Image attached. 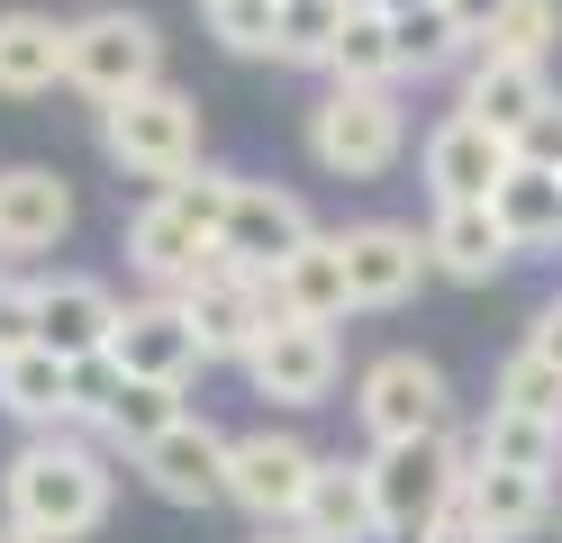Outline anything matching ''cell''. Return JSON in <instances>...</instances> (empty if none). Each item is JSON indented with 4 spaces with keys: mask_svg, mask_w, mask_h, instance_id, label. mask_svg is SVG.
<instances>
[{
    "mask_svg": "<svg viewBox=\"0 0 562 543\" xmlns=\"http://www.w3.org/2000/svg\"><path fill=\"white\" fill-rule=\"evenodd\" d=\"M0 507H10V525L46 534V543H82L110 517V471L74 434H37V444L0 471Z\"/></svg>",
    "mask_w": 562,
    "mask_h": 543,
    "instance_id": "1",
    "label": "cell"
},
{
    "mask_svg": "<svg viewBox=\"0 0 562 543\" xmlns=\"http://www.w3.org/2000/svg\"><path fill=\"white\" fill-rule=\"evenodd\" d=\"M481 444L472 434H400V444H372L363 453V480H372V507H381V543H417L453 498H463Z\"/></svg>",
    "mask_w": 562,
    "mask_h": 543,
    "instance_id": "2",
    "label": "cell"
},
{
    "mask_svg": "<svg viewBox=\"0 0 562 543\" xmlns=\"http://www.w3.org/2000/svg\"><path fill=\"white\" fill-rule=\"evenodd\" d=\"M408 155V109L391 82H336L308 109V163L336 181H381Z\"/></svg>",
    "mask_w": 562,
    "mask_h": 543,
    "instance_id": "3",
    "label": "cell"
},
{
    "mask_svg": "<svg viewBox=\"0 0 562 543\" xmlns=\"http://www.w3.org/2000/svg\"><path fill=\"white\" fill-rule=\"evenodd\" d=\"M100 145H110V163L136 172V181H182L200 163V100L172 91V82H146V91H119L100 100Z\"/></svg>",
    "mask_w": 562,
    "mask_h": 543,
    "instance_id": "4",
    "label": "cell"
},
{
    "mask_svg": "<svg viewBox=\"0 0 562 543\" xmlns=\"http://www.w3.org/2000/svg\"><path fill=\"white\" fill-rule=\"evenodd\" d=\"M64 82L91 91V100H119V91H146L164 82V36L146 10H82L64 27Z\"/></svg>",
    "mask_w": 562,
    "mask_h": 543,
    "instance_id": "5",
    "label": "cell"
},
{
    "mask_svg": "<svg viewBox=\"0 0 562 543\" xmlns=\"http://www.w3.org/2000/svg\"><path fill=\"white\" fill-rule=\"evenodd\" d=\"M172 299H182V317H191V336H200V353H209V362H245V353H255V344L272 336L263 272L227 263V245H218V263H209L200 281H182Z\"/></svg>",
    "mask_w": 562,
    "mask_h": 543,
    "instance_id": "6",
    "label": "cell"
},
{
    "mask_svg": "<svg viewBox=\"0 0 562 543\" xmlns=\"http://www.w3.org/2000/svg\"><path fill=\"white\" fill-rule=\"evenodd\" d=\"M355 417L372 444H400V434H445L453 426V389L427 353H381L355 381Z\"/></svg>",
    "mask_w": 562,
    "mask_h": 543,
    "instance_id": "7",
    "label": "cell"
},
{
    "mask_svg": "<svg viewBox=\"0 0 562 543\" xmlns=\"http://www.w3.org/2000/svg\"><path fill=\"white\" fill-rule=\"evenodd\" d=\"M308 480H318V453L300 434H281V426H255V434L227 444V507H245L255 525H291Z\"/></svg>",
    "mask_w": 562,
    "mask_h": 543,
    "instance_id": "8",
    "label": "cell"
},
{
    "mask_svg": "<svg viewBox=\"0 0 562 543\" xmlns=\"http://www.w3.org/2000/svg\"><path fill=\"white\" fill-rule=\"evenodd\" d=\"M336 372H345L336 326H308V317H272V336L245 353V381H255V398H281V408H327Z\"/></svg>",
    "mask_w": 562,
    "mask_h": 543,
    "instance_id": "9",
    "label": "cell"
},
{
    "mask_svg": "<svg viewBox=\"0 0 562 543\" xmlns=\"http://www.w3.org/2000/svg\"><path fill=\"white\" fill-rule=\"evenodd\" d=\"M427 191H436V208L445 200H490L508 181V163H517V145L499 136V127H481L472 109H453V118H436L427 127Z\"/></svg>",
    "mask_w": 562,
    "mask_h": 543,
    "instance_id": "10",
    "label": "cell"
},
{
    "mask_svg": "<svg viewBox=\"0 0 562 543\" xmlns=\"http://www.w3.org/2000/svg\"><path fill=\"white\" fill-rule=\"evenodd\" d=\"M227 444L236 434H218L209 417H182V426H164L146 453H136V471H146V489L172 498V507H218L227 498Z\"/></svg>",
    "mask_w": 562,
    "mask_h": 543,
    "instance_id": "11",
    "label": "cell"
},
{
    "mask_svg": "<svg viewBox=\"0 0 562 543\" xmlns=\"http://www.w3.org/2000/svg\"><path fill=\"white\" fill-rule=\"evenodd\" d=\"M110 362L127 381H182L191 389V372H200V336H191V317H182V299L172 290H155V299H127V317H119V336H110Z\"/></svg>",
    "mask_w": 562,
    "mask_h": 543,
    "instance_id": "12",
    "label": "cell"
},
{
    "mask_svg": "<svg viewBox=\"0 0 562 543\" xmlns=\"http://www.w3.org/2000/svg\"><path fill=\"white\" fill-rule=\"evenodd\" d=\"M345 272H355V308H400V299H417V281L436 272V253H427L417 227L363 217V227H345Z\"/></svg>",
    "mask_w": 562,
    "mask_h": 543,
    "instance_id": "13",
    "label": "cell"
},
{
    "mask_svg": "<svg viewBox=\"0 0 562 543\" xmlns=\"http://www.w3.org/2000/svg\"><path fill=\"white\" fill-rule=\"evenodd\" d=\"M318 236L308 227V200L300 191H272V181H236V208H227V263H245V272H281L291 253Z\"/></svg>",
    "mask_w": 562,
    "mask_h": 543,
    "instance_id": "14",
    "label": "cell"
},
{
    "mask_svg": "<svg viewBox=\"0 0 562 543\" xmlns=\"http://www.w3.org/2000/svg\"><path fill=\"white\" fill-rule=\"evenodd\" d=\"M119 290L110 281H91V272H55L37 281V344H55L64 362H82V353H110L119 336Z\"/></svg>",
    "mask_w": 562,
    "mask_h": 543,
    "instance_id": "15",
    "label": "cell"
},
{
    "mask_svg": "<svg viewBox=\"0 0 562 543\" xmlns=\"http://www.w3.org/2000/svg\"><path fill=\"white\" fill-rule=\"evenodd\" d=\"M263 299L272 317H308V326H336L355 308V272H345V236H308L281 272H263Z\"/></svg>",
    "mask_w": 562,
    "mask_h": 543,
    "instance_id": "16",
    "label": "cell"
},
{
    "mask_svg": "<svg viewBox=\"0 0 562 543\" xmlns=\"http://www.w3.org/2000/svg\"><path fill=\"white\" fill-rule=\"evenodd\" d=\"M127 263H136V281L182 290V281H200L209 263H218V236H200L172 200H146V208L127 217Z\"/></svg>",
    "mask_w": 562,
    "mask_h": 543,
    "instance_id": "17",
    "label": "cell"
},
{
    "mask_svg": "<svg viewBox=\"0 0 562 543\" xmlns=\"http://www.w3.org/2000/svg\"><path fill=\"white\" fill-rule=\"evenodd\" d=\"M64 236H74V191H64V172L10 163L0 172V253H46Z\"/></svg>",
    "mask_w": 562,
    "mask_h": 543,
    "instance_id": "18",
    "label": "cell"
},
{
    "mask_svg": "<svg viewBox=\"0 0 562 543\" xmlns=\"http://www.w3.org/2000/svg\"><path fill=\"white\" fill-rule=\"evenodd\" d=\"M308 543H381V507H372V480H363V462H345V453H318V480H308L300 498V517H291Z\"/></svg>",
    "mask_w": 562,
    "mask_h": 543,
    "instance_id": "19",
    "label": "cell"
},
{
    "mask_svg": "<svg viewBox=\"0 0 562 543\" xmlns=\"http://www.w3.org/2000/svg\"><path fill=\"white\" fill-rule=\"evenodd\" d=\"M427 253H436L445 281H499L508 253H517V236L499 227V208H490V200H445L436 227H427Z\"/></svg>",
    "mask_w": 562,
    "mask_h": 543,
    "instance_id": "20",
    "label": "cell"
},
{
    "mask_svg": "<svg viewBox=\"0 0 562 543\" xmlns=\"http://www.w3.org/2000/svg\"><path fill=\"white\" fill-rule=\"evenodd\" d=\"M0 408H10L19 426H37V434H64L74 426V362H64L55 344L0 353Z\"/></svg>",
    "mask_w": 562,
    "mask_h": 543,
    "instance_id": "21",
    "label": "cell"
},
{
    "mask_svg": "<svg viewBox=\"0 0 562 543\" xmlns=\"http://www.w3.org/2000/svg\"><path fill=\"white\" fill-rule=\"evenodd\" d=\"M553 100V72L544 64H517V55H472V72H463V109L481 127H499L508 145H517V127L536 118V109Z\"/></svg>",
    "mask_w": 562,
    "mask_h": 543,
    "instance_id": "22",
    "label": "cell"
},
{
    "mask_svg": "<svg viewBox=\"0 0 562 543\" xmlns=\"http://www.w3.org/2000/svg\"><path fill=\"white\" fill-rule=\"evenodd\" d=\"M463 507H472L499 543H526V534L553 517V480H544V471H508V462H472Z\"/></svg>",
    "mask_w": 562,
    "mask_h": 543,
    "instance_id": "23",
    "label": "cell"
},
{
    "mask_svg": "<svg viewBox=\"0 0 562 543\" xmlns=\"http://www.w3.org/2000/svg\"><path fill=\"white\" fill-rule=\"evenodd\" d=\"M64 27H74V19L0 10V91H10V100H37V91L64 82Z\"/></svg>",
    "mask_w": 562,
    "mask_h": 543,
    "instance_id": "24",
    "label": "cell"
},
{
    "mask_svg": "<svg viewBox=\"0 0 562 543\" xmlns=\"http://www.w3.org/2000/svg\"><path fill=\"white\" fill-rule=\"evenodd\" d=\"M182 417H191V398H182V381H127V372H119V389L100 398V417H91V426L110 434V444H127V453H146L155 434H164V426H182Z\"/></svg>",
    "mask_w": 562,
    "mask_h": 543,
    "instance_id": "25",
    "label": "cell"
},
{
    "mask_svg": "<svg viewBox=\"0 0 562 543\" xmlns=\"http://www.w3.org/2000/svg\"><path fill=\"white\" fill-rule=\"evenodd\" d=\"M490 208H499V227L517 236V253L562 245V172H544V163H508V181L490 191Z\"/></svg>",
    "mask_w": 562,
    "mask_h": 543,
    "instance_id": "26",
    "label": "cell"
},
{
    "mask_svg": "<svg viewBox=\"0 0 562 543\" xmlns=\"http://www.w3.org/2000/svg\"><path fill=\"white\" fill-rule=\"evenodd\" d=\"M472 444H481V462H508V471H562V426L553 417H526V408H490L481 426H472Z\"/></svg>",
    "mask_w": 562,
    "mask_h": 543,
    "instance_id": "27",
    "label": "cell"
},
{
    "mask_svg": "<svg viewBox=\"0 0 562 543\" xmlns=\"http://www.w3.org/2000/svg\"><path fill=\"white\" fill-rule=\"evenodd\" d=\"M391 36H400V82H408V72L427 82V72H445L453 55H472L463 19H453L445 0H417V10H400V19H391Z\"/></svg>",
    "mask_w": 562,
    "mask_h": 543,
    "instance_id": "28",
    "label": "cell"
},
{
    "mask_svg": "<svg viewBox=\"0 0 562 543\" xmlns=\"http://www.w3.org/2000/svg\"><path fill=\"white\" fill-rule=\"evenodd\" d=\"M327 82H400V36L381 10H363L355 0V19H345L336 36V55H327Z\"/></svg>",
    "mask_w": 562,
    "mask_h": 543,
    "instance_id": "29",
    "label": "cell"
},
{
    "mask_svg": "<svg viewBox=\"0 0 562 543\" xmlns=\"http://www.w3.org/2000/svg\"><path fill=\"white\" fill-rule=\"evenodd\" d=\"M209 36L245 64H281V0H200Z\"/></svg>",
    "mask_w": 562,
    "mask_h": 543,
    "instance_id": "30",
    "label": "cell"
},
{
    "mask_svg": "<svg viewBox=\"0 0 562 543\" xmlns=\"http://www.w3.org/2000/svg\"><path fill=\"white\" fill-rule=\"evenodd\" d=\"M562 46V0H508L499 19H490V36L472 55H517V64H553Z\"/></svg>",
    "mask_w": 562,
    "mask_h": 543,
    "instance_id": "31",
    "label": "cell"
},
{
    "mask_svg": "<svg viewBox=\"0 0 562 543\" xmlns=\"http://www.w3.org/2000/svg\"><path fill=\"white\" fill-rule=\"evenodd\" d=\"M490 408H526V417H553L562 426V362L536 353V344H517L499 362V381H490Z\"/></svg>",
    "mask_w": 562,
    "mask_h": 543,
    "instance_id": "32",
    "label": "cell"
},
{
    "mask_svg": "<svg viewBox=\"0 0 562 543\" xmlns=\"http://www.w3.org/2000/svg\"><path fill=\"white\" fill-rule=\"evenodd\" d=\"M345 19H355V0H281V64H308L327 72Z\"/></svg>",
    "mask_w": 562,
    "mask_h": 543,
    "instance_id": "33",
    "label": "cell"
},
{
    "mask_svg": "<svg viewBox=\"0 0 562 543\" xmlns=\"http://www.w3.org/2000/svg\"><path fill=\"white\" fill-rule=\"evenodd\" d=\"M155 200H172V208H182L200 236H227V208H236V172H218V163H191L182 181H164Z\"/></svg>",
    "mask_w": 562,
    "mask_h": 543,
    "instance_id": "34",
    "label": "cell"
},
{
    "mask_svg": "<svg viewBox=\"0 0 562 543\" xmlns=\"http://www.w3.org/2000/svg\"><path fill=\"white\" fill-rule=\"evenodd\" d=\"M517 163H544V172H562V91L536 109V118L517 127Z\"/></svg>",
    "mask_w": 562,
    "mask_h": 543,
    "instance_id": "35",
    "label": "cell"
},
{
    "mask_svg": "<svg viewBox=\"0 0 562 543\" xmlns=\"http://www.w3.org/2000/svg\"><path fill=\"white\" fill-rule=\"evenodd\" d=\"M37 344V281H0V353Z\"/></svg>",
    "mask_w": 562,
    "mask_h": 543,
    "instance_id": "36",
    "label": "cell"
},
{
    "mask_svg": "<svg viewBox=\"0 0 562 543\" xmlns=\"http://www.w3.org/2000/svg\"><path fill=\"white\" fill-rule=\"evenodd\" d=\"M417 543H499V534H490V525L472 517V507H463V498H453V507H445V517H436L427 534H417Z\"/></svg>",
    "mask_w": 562,
    "mask_h": 543,
    "instance_id": "37",
    "label": "cell"
},
{
    "mask_svg": "<svg viewBox=\"0 0 562 543\" xmlns=\"http://www.w3.org/2000/svg\"><path fill=\"white\" fill-rule=\"evenodd\" d=\"M526 344L562 362V299H544V308H536V326H526Z\"/></svg>",
    "mask_w": 562,
    "mask_h": 543,
    "instance_id": "38",
    "label": "cell"
},
{
    "mask_svg": "<svg viewBox=\"0 0 562 543\" xmlns=\"http://www.w3.org/2000/svg\"><path fill=\"white\" fill-rule=\"evenodd\" d=\"M445 10H453V19H463V36H472V46H481V36H490V19H499V10H508V0H445Z\"/></svg>",
    "mask_w": 562,
    "mask_h": 543,
    "instance_id": "39",
    "label": "cell"
},
{
    "mask_svg": "<svg viewBox=\"0 0 562 543\" xmlns=\"http://www.w3.org/2000/svg\"><path fill=\"white\" fill-rule=\"evenodd\" d=\"M363 10H381V19H400V10H417V0H363Z\"/></svg>",
    "mask_w": 562,
    "mask_h": 543,
    "instance_id": "40",
    "label": "cell"
},
{
    "mask_svg": "<svg viewBox=\"0 0 562 543\" xmlns=\"http://www.w3.org/2000/svg\"><path fill=\"white\" fill-rule=\"evenodd\" d=\"M0 543H46V534H27V525H0Z\"/></svg>",
    "mask_w": 562,
    "mask_h": 543,
    "instance_id": "41",
    "label": "cell"
},
{
    "mask_svg": "<svg viewBox=\"0 0 562 543\" xmlns=\"http://www.w3.org/2000/svg\"><path fill=\"white\" fill-rule=\"evenodd\" d=\"M263 543H308V534H300V525H291V534H272V525H263Z\"/></svg>",
    "mask_w": 562,
    "mask_h": 543,
    "instance_id": "42",
    "label": "cell"
}]
</instances>
